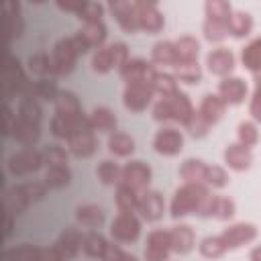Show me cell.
Instances as JSON below:
<instances>
[{"instance_id": "6da1fadb", "label": "cell", "mask_w": 261, "mask_h": 261, "mask_svg": "<svg viewBox=\"0 0 261 261\" xmlns=\"http://www.w3.org/2000/svg\"><path fill=\"white\" fill-rule=\"evenodd\" d=\"M208 190L202 184H186L181 186L171 200V216H186L190 212H200L202 204L208 200Z\"/></svg>"}, {"instance_id": "7a4b0ae2", "label": "cell", "mask_w": 261, "mask_h": 261, "mask_svg": "<svg viewBox=\"0 0 261 261\" xmlns=\"http://www.w3.org/2000/svg\"><path fill=\"white\" fill-rule=\"evenodd\" d=\"M192 114H194V108H192L188 96L181 92H175L173 96L161 98L153 108V118L159 122L161 120H177V122L186 124Z\"/></svg>"}, {"instance_id": "3957f363", "label": "cell", "mask_w": 261, "mask_h": 261, "mask_svg": "<svg viewBox=\"0 0 261 261\" xmlns=\"http://www.w3.org/2000/svg\"><path fill=\"white\" fill-rule=\"evenodd\" d=\"M92 124H90V116L82 114L77 120L71 122V135L67 139L69 143V151L75 157H90L96 149V139L92 133Z\"/></svg>"}, {"instance_id": "277c9868", "label": "cell", "mask_w": 261, "mask_h": 261, "mask_svg": "<svg viewBox=\"0 0 261 261\" xmlns=\"http://www.w3.org/2000/svg\"><path fill=\"white\" fill-rule=\"evenodd\" d=\"M27 84H29V80L22 73V67H20L18 59L12 57L10 53H6L4 55V98L10 100L14 94L22 96Z\"/></svg>"}, {"instance_id": "5b68a950", "label": "cell", "mask_w": 261, "mask_h": 261, "mask_svg": "<svg viewBox=\"0 0 261 261\" xmlns=\"http://www.w3.org/2000/svg\"><path fill=\"white\" fill-rule=\"evenodd\" d=\"M149 181H151V169H149V165H145L143 161H130L128 165L122 167L118 186H126L133 192L143 194L147 190Z\"/></svg>"}, {"instance_id": "8992f818", "label": "cell", "mask_w": 261, "mask_h": 261, "mask_svg": "<svg viewBox=\"0 0 261 261\" xmlns=\"http://www.w3.org/2000/svg\"><path fill=\"white\" fill-rule=\"evenodd\" d=\"M43 161H45L43 153L35 151L33 147H27V149L14 153V155L8 159V171L14 173V175H27V173L37 171Z\"/></svg>"}, {"instance_id": "52a82bcc", "label": "cell", "mask_w": 261, "mask_h": 261, "mask_svg": "<svg viewBox=\"0 0 261 261\" xmlns=\"http://www.w3.org/2000/svg\"><path fill=\"white\" fill-rule=\"evenodd\" d=\"M141 232V222L137 220V216L133 212H120L110 226V234L120 241V243H133L139 239Z\"/></svg>"}, {"instance_id": "ba28073f", "label": "cell", "mask_w": 261, "mask_h": 261, "mask_svg": "<svg viewBox=\"0 0 261 261\" xmlns=\"http://www.w3.org/2000/svg\"><path fill=\"white\" fill-rule=\"evenodd\" d=\"M153 84H147V82H135V84H128L126 90H124V96H122V102L128 110H135V112H141L147 108V104L151 102L153 98Z\"/></svg>"}, {"instance_id": "9c48e42d", "label": "cell", "mask_w": 261, "mask_h": 261, "mask_svg": "<svg viewBox=\"0 0 261 261\" xmlns=\"http://www.w3.org/2000/svg\"><path fill=\"white\" fill-rule=\"evenodd\" d=\"M75 59H77V53L71 45L69 39H61L55 49H53V55H51V61H53V69L57 75H67L71 73L73 65H75Z\"/></svg>"}, {"instance_id": "30bf717a", "label": "cell", "mask_w": 261, "mask_h": 261, "mask_svg": "<svg viewBox=\"0 0 261 261\" xmlns=\"http://www.w3.org/2000/svg\"><path fill=\"white\" fill-rule=\"evenodd\" d=\"M171 251V237L167 230H153L147 237L145 259L147 261H167Z\"/></svg>"}, {"instance_id": "8fae6325", "label": "cell", "mask_w": 261, "mask_h": 261, "mask_svg": "<svg viewBox=\"0 0 261 261\" xmlns=\"http://www.w3.org/2000/svg\"><path fill=\"white\" fill-rule=\"evenodd\" d=\"M135 8H137L139 29L147 33H159L163 29V16L157 10L155 2H135Z\"/></svg>"}, {"instance_id": "7c38bea8", "label": "cell", "mask_w": 261, "mask_h": 261, "mask_svg": "<svg viewBox=\"0 0 261 261\" xmlns=\"http://www.w3.org/2000/svg\"><path fill=\"white\" fill-rule=\"evenodd\" d=\"M120 75L128 82V84H135V82H147V84H153L157 71L151 63L143 61V59H130L126 61L122 67H120Z\"/></svg>"}, {"instance_id": "4fadbf2b", "label": "cell", "mask_w": 261, "mask_h": 261, "mask_svg": "<svg viewBox=\"0 0 261 261\" xmlns=\"http://www.w3.org/2000/svg\"><path fill=\"white\" fill-rule=\"evenodd\" d=\"M82 243H84L82 232L69 226V228H65V230L59 234V239H57V243L53 245V249L57 251V255H59L61 261H69L71 257H75V253L80 251Z\"/></svg>"}, {"instance_id": "5bb4252c", "label": "cell", "mask_w": 261, "mask_h": 261, "mask_svg": "<svg viewBox=\"0 0 261 261\" xmlns=\"http://www.w3.org/2000/svg\"><path fill=\"white\" fill-rule=\"evenodd\" d=\"M181 145H184V137L175 128H161L153 139V147L161 155H177L181 151Z\"/></svg>"}, {"instance_id": "9a60e30c", "label": "cell", "mask_w": 261, "mask_h": 261, "mask_svg": "<svg viewBox=\"0 0 261 261\" xmlns=\"http://www.w3.org/2000/svg\"><path fill=\"white\" fill-rule=\"evenodd\" d=\"M137 210L147 220H159L161 214H163V198H161V194L155 192V190H145L143 194H139Z\"/></svg>"}, {"instance_id": "2e32d148", "label": "cell", "mask_w": 261, "mask_h": 261, "mask_svg": "<svg viewBox=\"0 0 261 261\" xmlns=\"http://www.w3.org/2000/svg\"><path fill=\"white\" fill-rule=\"evenodd\" d=\"M220 237H222L226 249H237V247H241V245L253 241V239L257 237V228H255L253 224H249V222H239V224L226 228Z\"/></svg>"}, {"instance_id": "e0dca14e", "label": "cell", "mask_w": 261, "mask_h": 261, "mask_svg": "<svg viewBox=\"0 0 261 261\" xmlns=\"http://www.w3.org/2000/svg\"><path fill=\"white\" fill-rule=\"evenodd\" d=\"M110 10L116 16L118 24L126 31V33H135L139 31V22H137V8L135 2H124V0H116L110 2Z\"/></svg>"}, {"instance_id": "ac0fdd59", "label": "cell", "mask_w": 261, "mask_h": 261, "mask_svg": "<svg viewBox=\"0 0 261 261\" xmlns=\"http://www.w3.org/2000/svg\"><path fill=\"white\" fill-rule=\"evenodd\" d=\"M206 65L214 75H226L234 67V55L228 49H214L206 57Z\"/></svg>"}, {"instance_id": "d6986e66", "label": "cell", "mask_w": 261, "mask_h": 261, "mask_svg": "<svg viewBox=\"0 0 261 261\" xmlns=\"http://www.w3.org/2000/svg\"><path fill=\"white\" fill-rule=\"evenodd\" d=\"M218 94L226 104H241L247 96V84L241 77H226L220 82Z\"/></svg>"}, {"instance_id": "ffe728a7", "label": "cell", "mask_w": 261, "mask_h": 261, "mask_svg": "<svg viewBox=\"0 0 261 261\" xmlns=\"http://www.w3.org/2000/svg\"><path fill=\"white\" fill-rule=\"evenodd\" d=\"M224 161L228 167H232L234 171H245L251 167V161H253V155H251V149L241 145V143H234V145H228L226 151H224Z\"/></svg>"}, {"instance_id": "44dd1931", "label": "cell", "mask_w": 261, "mask_h": 261, "mask_svg": "<svg viewBox=\"0 0 261 261\" xmlns=\"http://www.w3.org/2000/svg\"><path fill=\"white\" fill-rule=\"evenodd\" d=\"M224 108H226V102H224L220 96L208 94V96H204V100H202L198 112L204 116V120H206L208 124H214V122H218V120L222 118Z\"/></svg>"}, {"instance_id": "7402d4cb", "label": "cell", "mask_w": 261, "mask_h": 261, "mask_svg": "<svg viewBox=\"0 0 261 261\" xmlns=\"http://www.w3.org/2000/svg\"><path fill=\"white\" fill-rule=\"evenodd\" d=\"M169 237H171V251L175 253H190L194 243H196V237H194V230L186 224L181 226H173L169 230Z\"/></svg>"}, {"instance_id": "603a6c76", "label": "cell", "mask_w": 261, "mask_h": 261, "mask_svg": "<svg viewBox=\"0 0 261 261\" xmlns=\"http://www.w3.org/2000/svg\"><path fill=\"white\" fill-rule=\"evenodd\" d=\"M55 106H57V114L65 116L69 122H73L82 116L80 102H77L75 94H71V92H59V96L55 100Z\"/></svg>"}, {"instance_id": "cb8c5ba5", "label": "cell", "mask_w": 261, "mask_h": 261, "mask_svg": "<svg viewBox=\"0 0 261 261\" xmlns=\"http://www.w3.org/2000/svg\"><path fill=\"white\" fill-rule=\"evenodd\" d=\"M179 175L186 184H202L206 177V165L198 159H186L179 167Z\"/></svg>"}, {"instance_id": "d4e9b609", "label": "cell", "mask_w": 261, "mask_h": 261, "mask_svg": "<svg viewBox=\"0 0 261 261\" xmlns=\"http://www.w3.org/2000/svg\"><path fill=\"white\" fill-rule=\"evenodd\" d=\"M4 27H6V33H8V41L14 39V37H20V33H22V18L18 14V4L8 2L4 6Z\"/></svg>"}, {"instance_id": "484cf974", "label": "cell", "mask_w": 261, "mask_h": 261, "mask_svg": "<svg viewBox=\"0 0 261 261\" xmlns=\"http://www.w3.org/2000/svg\"><path fill=\"white\" fill-rule=\"evenodd\" d=\"M90 124L94 130H114L116 128V116L106 106H98L90 114Z\"/></svg>"}, {"instance_id": "4316f807", "label": "cell", "mask_w": 261, "mask_h": 261, "mask_svg": "<svg viewBox=\"0 0 261 261\" xmlns=\"http://www.w3.org/2000/svg\"><path fill=\"white\" fill-rule=\"evenodd\" d=\"M80 35L84 37V41L90 45V47H100L106 39V27L102 20H96V22H84Z\"/></svg>"}, {"instance_id": "83f0119b", "label": "cell", "mask_w": 261, "mask_h": 261, "mask_svg": "<svg viewBox=\"0 0 261 261\" xmlns=\"http://www.w3.org/2000/svg\"><path fill=\"white\" fill-rule=\"evenodd\" d=\"M153 61L159 63V65H177L175 43H171V41H159L153 47Z\"/></svg>"}, {"instance_id": "f1b7e54d", "label": "cell", "mask_w": 261, "mask_h": 261, "mask_svg": "<svg viewBox=\"0 0 261 261\" xmlns=\"http://www.w3.org/2000/svg\"><path fill=\"white\" fill-rule=\"evenodd\" d=\"M12 137H14L16 141H20L22 145L31 147V145H35V143L39 141L41 130H39V124L18 120V122H16V126H14V130H12Z\"/></svg>"}, {"instance_id": "f546056e", "label": "cell", "mask_w": 261, "mask_h": 261, "mask_svg": "<svg viewBox=\"0 0 261 261\" xmlns=\"http://www.w3.org/2000/svg\"><path fill=\"white\" fill-rule=\"evenodd\" d=\"M198 41L194 37H181L175 41V51H177V63H192L198 57Z\"/></svg>"}, {"instance_id": "4dcf8cb0", "label": "cell", "mask_w": 261, "mask_h": 261, "mask_svg": "<svg viewBox=\"0 0 261 261\" xmlns=\"http://www.w3.org/2000/svg\"><path fill=\"white\" fill-rule=\"evenodd\" d=\"M75 218L86 226H100L104 222V210L96 204H86L75 210Z\"/></svg>"}, {"instance_id": "1f68e13d", "label": "cell", "mask_w": 261, "mask_h": 261, "mask_svg": "<svg viewBox=\"0 0 261 261\" xmlns=\"http://www.w3.org/2000/svg\"><path fill=\"white\" fill-rule=\"evenodd\" d=\"M82 249H84L86 255H90V257H100V259H102L104 253H106V249H108V243H106V239H104L100 232H88V234H84Z\"/></svg>"}, {"instance_id": "d6a6232c", "label": "cell", "mask_w": 261, "mask_h": 261, "mask_svg": "<svg viewBox=\"0 0 261 261\" xmlns=\"http://www.w3.org/2000/svg\"><path fill=\"white\" fill-rule=\"evenodd\" d=\"M71 179V171L67 169V165H55V167H49L47 173H45V186L47 188H63L67 186Z\"/></svg>"}, {"instance_id": "836d02e7", "label": "cell", "mask_w": 261, "mask_h": 261, "mask_svg": "<svg viewBox=\"0 0 261 261\" xmlns=\"http://www.w3.org/2000/svg\"><path fill=\"white\" fill-rule=\"evenodd\" d=\"M253 29V18L247 12H232L228 18V33L234 37H245Z\"/></svg>"}, {"instance_id": "e575fe53", "label": "cell", "mask_w": 261, "mask_h": 261, "mask_svg": "<svg viewBox=\"0 0 261 261\" xmlns=\"http://www.w3.org/2000/svg\"><path fill=\"white\" fill-rule=\"evenodd\" d=\"M108 149L118 157H126V155H130L135 151V141L124 133H114L108 139Z\"/></svg>"}, {"instance_id": "d590c367", "label": "cell", "mask_w": 261, "mask_h": 261, "mask_svg": "<svg viewBox=\"0 0 261 261\" xmlns=\"http://www.w3.org/2000/svg\"><path fill=\"white\" fill-rule=\"evenodd\" d=\"M41 249L35 245H20L4 253V261H39Z\"/></svg>"}, {"instance_id": "8d00e7d4", "label": "cell", "mask_w": 261, "mask_h": 261, "mask_svg": "<svg viewBox=\"0 0 261 261\" xmlns=\"http://www.w3.org/2000/svg\"><path fill=\"white\" fill-rule=\"evenodd\" d=\"M243 63L247 69L251 71H261V39L251 41L245 49H243Z\"/></svg>"}, {"instance_id": "74e56055", "label": "cell", "mask_w": 261, "mask_h": 261, "mask_svg": "<svg viewBox=\"0 0 261 261\" xmlns=\"http://www.w3.org/2000/svg\"><path fill=\"white\" fill-rule=\"evenodd\" d=\"M18 120L39 124V120H41V106H39V102H37L35 98H22V100H20V106H18Z\"/></svg>"}, {"instance_id": "f35d334b", "label": "cell", "mask_w": 261, "mask_h": 261, "mask_svg": "<svg viewBox=\"0 0 261 261\" xmlns=\"http://www.w3.org/2000/svg\"><path fill=\"white\" fill-rule=\"evenodd\" d=\"M96 173H98V177H100L102 184L112 186V184H118V181H120V173H122V169H120L114 161H108V159H106V161H102V163L98 165Z\"/></svg>"}, {"instance_id": "ab89813d", "label": "cell", "mask_w": 261, "mask_h": 261, "mask_svg": "<svg viewBox=\"0 0 261 261\" xmlns=\"http://www.w3.org/2000/svg\"><path fill=\"white\" fill-rule=\"evenodd\" d=\"M116 204H118V210H120V212H133V210H137L139 194L133 192V190L126 188V186H118V192H116Z\"/></svg>"}, {"instance_id": "60d3db41", "label": "cell", "mask_w": 261, "mask_h": 261, "mask_svg": "<svg viewBox=\"0 0 261 261\" xmlns=\"http://www.w3.org/2000/svg\"><path fill=\"white\" fill-rule=\"evenodd\" d=\"M226 251V245L222 241V237H206L200 243V253L208 259H216Z\"/></svg>"}, {"instance_id": "b9f144b4", "label": "cell", "mask_w": 261, "mask_h": 261, "mask_svg": "<svg viewBox=\"0 0 261 261\" xmlns=\"http://www.w3.org/2000/svg\"><path fill=\"white\" fill-rule=\"evenodd\" d=\"M206 14H208V18H212V20L228 22L232 10H230V4H228V2L212 0V2H206Z\"/></svg>"}, {"instance_id": "7bdbcfd3", "label": "cell", "mask_w": 261, "mask_h": 261, "mask_svg": "<svg viewBox=\"0 0 261 261\" xmlns=\"http://www.w3.org/2000/svg\"><path fill=\"white\" fill-rule=\"evenodd\" d=\"M226 35H228V22H220V20L206 18V22H204V37H206L208 41L216 43V41H222Z\"/></svg>"}, {"instance_id": "ee69618b", "label": "cell", "mask_w": 261, "mask_h": 261, "mask_svg": "<svg viewBox=\"0 0 261 261\" xmlns=\"http://www.w3.org/2000/svg\"><path fill=\"white\" fill-rule=\"evenodd\" d=\"M234 214V202L226 196H214L212 198V216L220 218V220H226Z\"/></svg>"}, {"instance_id": "f6af8a7d", "label": "cell", "mask_w": 261, "mask_h": 261, "mask_svg": "<svg viewBox=\"0 0 261 261\" xmlns=\"http://www.w3.org/2000/svg\"><path fill=\"white\" fill-rule=\"evenodd\" d=\"M29 67H31V71L37 73V75H51V73H55L53 61H51L47 55H43V53L31 55V57H29Z\"/></svg>"}, {"instance_id": "bcb514c9", "label": "cell", "mask_w": 261, "mask_h": 261, "mask_svg": "<svg viewBox=\"0 0 261 261\" xmlns=\"http://www.w3.org/2000/svg\"><path fill=\"white\" fill-rule=\"evenodd\" d=\"M175 73H177V80L188 82V84H196L202 77V69L198 67L196 61H192V63H177L175 65Z\"/></svg>"}, {"instance_id": "7dc6e473", "label": "cell", "mask_w": 261, "mask_h": 261, "mask_svg": "<svg viewBox=\"0 0 261 261\" xmlns=\"http://www.w3.org/2000/svg\"><path fill=\"white\" fill-rule=\"evenodd\" d=\"M153 90L159 92L163 98L165 96H173L177 92V84H175V77L167 75V73H157L155 80H153Z\"/></svg>"}, {"instance_id": "c3c4849f", "label": "cell", "mask_w": 261, "mask_h": 261, "mask_svg": "<svg viewBox=\"0 0 261 261\" xmlns=\"http://www.w3.org/2000/svg\"><path fill=\"white\" fill-rule=\"evenodd\" d=\"M16 188H18V192L27 198L29 204L41 200V198L45 196V192H47V186H45V184H39V181H27V184H20V186H16Z\"/></svg>"}, {"instance_id": "681fc988", "label": "cell", "mask_w": 261, "mask_h": 261, "mask_svg": "<svg viewBox=\"0 0 261 261\" xmlns=\"http://www.w3.org/2000/svg\"><path fill=\"white\" fill-rule=\"evenodd\" d=\"M59 96V90H57V84L53 80H39L35 82V98H43V100H57Z\"/></svg>"}, {"instance_id": "f907efd6", "label": "cell", "mask_w": 261, "mask_h": 261, "mask_svg": "<svg viewBox=\"0 0 261 261\" xmlns=\"http://www.w3.org/2000/svg\"><path fill=\"white\" fill-rule=\"evenodd\" d=\"M92 67L96 71H100V73H106L108 69H112L114 67V63H112V49L110 47H100L98 53L92 59Z\"/></svg>"}, {"instance_id": "816d5d0a", "label": "cell", "mask_w": 261, "mask_h": 261, "mask_svg": "<svg viewBox=\"0 0 261 261\" xmlns=\"http://www.w3.org/2000/svg\"><path fill=\"white\" fill-rule=\"evenodd\" d=\"M45 161L49 163V167H55V165H65L67 163V151L63 147H57V145H51L45 149L43 153Z\"/></svg>"}, {"instance_id": "f5cc1de1", "label": "cell", "mask_w": 261, "mask_h": 261, "mask_svg": "<svg viewBox=\"0 0 261 261\" xmlns=\"http://www.w3.org/2000/svg\"><path fill=\"white\" fill-rule=\"evenodd\" d=\"M208 122L204 120V116L200 114V112H196L194 110V114L190 116V120L186 122V128L190 130V135H194V137H204L206 135V130H208Z\"/></svg>"}, {"instance_id": "db71d44e", "label": "cell", "mask_w": 261, "mask_h": 261, "mask_svg": "<svg viewBox=\"0 0 261 261\" xmlns=\"http://www.w3.org/2000/svg\"><path fill=\"white\" fill-rule=\"evenodd\" d=\"M51 133L57 139H69V135H71V122L65 116L55 114L53 120H51Z\"/></svg>"}, {"instance_id": "11a10c76", "label": "cell", "mask_w": 261, "mask_h": 261, "mask_svg": "<svg viewBox=\"0 0 261 261\" xmlns=\"http://www.w3.org/2000/svg\"><path fill=\"white\" fill-rule=\"evenodd\" d=\"M257 139H259V135H257V128H255L253 122H241L239 124V141H241V145L253 147L257 143Z\"/></svg>"}, {"instance_id": "9f6ffc18", "label": "cell", "mask_w": 261, "mask_h": 261, "mask_svg": "<svg viewBox=\"0 0 261 261\" xmlns=\"http://www.w3.org/2000/svg\"><path fill=\"white\" fill-rule=\"evenodd\" d=\"M210 186H214V188H222V186H226L228 184V175H226V171L222 169V167H218V165H212V167H206V177H204Z\"/></svg>"}, {"instance_id": "6f0895ef", "label": "cell", "mask_w": 261, "mask_h": 261, "mask_svg": "<svg viewBox=\"0 0 261 261\" xmlns=\"http://www.w3.org/2000/svg\"><path fill=\"white\" fill-rule=\"evenodd\" d=\"M100 16H102V6L96 2H86L80 12V18H84V22H96L100 20Z\"/></svg>"}, {"instance_id": "680465c9", "label": "cell", "mask_w": 261, "mask_h": 261, "mask_svg": "<svg viewBox=\"0 0 261 261\" xmlns=\"http://www.w3.org/2000/svg\"><path fill=\"white\" fill-rule=\"evenodd\" d=\"M110 49H112V63H114V67H122L128 61L126 45L124 43H114V45H110Z\"/></svg>"}, {"instance_id": "91938a15", "label": "cell", "mask_w": 261, "mask_h": 261, "mask_svg": "<svg viewBox=\"0 0 261 261\" xmlns=\"http://www.w3.org/2000/svg\"><path fill=\"white\" fill-rule=\"evenodd\" d=\"M249 112H251V116H253L257 122H261V86H259V84H257L255 94H253V98H251Z\"/></svg>"}, {"instance_id": "94428289", "label": "cell", "mask_w": 261, "mask_h": 261, "mask_svg": "<svg viewBox=\"0 0 261 261\" xmlns=\"http://www.w3.org/2000/svg\"><path fill=\"white\" fill-rule=\"evenodd\" d=\"M14 126H16V120H12V110L6 106L4 108V135H12Z\"/></svg>"}, {"instance_id": "6125c7cd", "label": "cell", "mask_w": 261, "mask_h": 261, "mask_svg": "<svg viewBox=\"0 0 261 261\" xmlns=\"http://www.w3.org/2000/svg\"><path fill=\"white\" fill-rule=\"evenodd\" d=\"M84 4L86 2H57V6L61 8V10H69V12H82V8H84Z\"/></svg>"}, {"instance_id": "be15d7a7", "label": "cell", "mask_w": 261, "mask_h": 261, "mask_svg": "<svg viewBox=\"0 0 261 261\" xmlns=\"http://www.w3.org/2000/svg\"><path fill=\"white\" fill-rule=\"evenodd\" d=\"M39 261H61L57 251L51 247V249H41V255H39Z\"/></svg>"}, {"instance_id": "e7e4bbea", "label": "cell", "mask_w": 261, "mask_h": 261, "mask_svg": "<svg viewBox=\"0 0 261 261\" xmlns=\"http://www.w3.org/2000/svg\"><path fill=\"white\" fill-rule=\"evenodd\" d=\"M251 261H261V247H255L251 251Z\"/></svg>"}, {"instance_id": "03108f58", "label": "cell", "mask_w": 261, "mask_h": 261, "mask_svg": "<svg viewBox=\"0 0 261 261\" xmlns=\"http://www.w3.org/2000/svg\"><path fill=\"white\" fill-rule=\"evenodd\" d=\"M118 261H137V259H135L133 255H128V253H124V251H122V255L118 257Z\"/></svg>"}]
</instances>
